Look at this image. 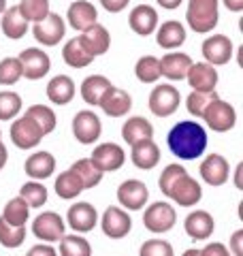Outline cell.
Returning a JSON list of instances; mask_svg holds the SVG:
<instances>
[{
    "instance_id": "1",
    "label": "cell",
    "mask_w": 243,
    "mask_h": 256,
    "mask_svg": "<svg viewBox=\"0 0 243 256\" xmlns=\"http://www.w3.org/2000/svg\"><path fill=\"white\" fill-rule=\"evenodd\" d=\"M166 146L180 160H196L207 150V130L198 122H177L166 134Z\"/></svg>"
},
{
    "instance_id": "2",
    "label": "cell",
    "mask_w": 243,
    "mask_h": 256,
    "mask_svg": "<svg viewBox=\"0 0 243 256\" xmlns=\"http://www.w3.org/2000/svg\"><path fill=\"white\" fill-rule=\"evenodd\" d=\"M160 190L162 194L173 198L177 205L182 207H192L200 201L202 196V190H200V184L196 180H192L186 169L180 162H173L164 166V171L160 173Z\"/></svg>"
},
{
    "instance_id": "3",
    "label": "cell",
    "mask_w": 243,
    "mask_h": 256,
    "mask_svg": "<svg viewBox=\"0 0 243 256\" xmlns=\"http://www.w3.org/2000/svg\"><path fill=\"white\" fill-rule=\"evenodd\" d=\"M218 6H220V0H188V9H186L188 26L198 34L212 32L220 22Z\"/></svg>"
},
{
    "instance_id": "4",
    "label": "cell",
    "mask_w": 243,
    "mask_h": 256,
    "mask_svg": "<svg viewBox=\"0 0 243 256\" xmlns=\"http://www.w3.org/2000/svg\"><path fill=\"white\" fill-rule=\"evenodd\" d=\"M180 102H182L180 90H177L175 86H168V84L156 86L150 94V111L158 118L173 116L175 111L180 109Z\"/></svg>"
},
{
    "instance_id": "5",
    "label": "cell",
    "mask_w": 243,
    "mask_h": 256,
    "mask_svg": "<svg viewBox=\"0 0 243 256\" xmlns=\"http://www.w3.org/2000/svg\"><path fill=\"white\" fill-rule=\"evenodd\" d=\"M177 222V212L166 201L152 203L143 214V224L152 233H168Z\"/></svg>"
},
{
    "instance_id": "6",
    "label": "cell",
    "mask_w": 243,
    "mask_h": 256,
    "mask_svg": "<svg viewBox=\"0 0 243 256\" xmlns=\"http://www.w3.org/2000/svg\"><path fill=\"white\" fill-rule=\"evenodd\" d=\"M202 120H205V124L212 128V130L228 132L230 128H234V124H237V111H234L230 102L218 98L207 107V111L202 114Z\"/></svg>"
},
{
    "instance_id": "7",
    "label": "cell",
    "mask_w": 243,
    "mask_h": 256,
    "mask_svg": "<svg viewBox=\"0 0 243 256\" xmlns=\"http://www.w3.org/2000/svg\"><path fill=\"white\" fill-rule=\"evenodd\" d=\"M9 134H11V141L20 150H32V148H36L38 143H40V139L45 137L43 130L38 128V124L32 118H28L26 114H24L22 118H18L11 124V132Z\"/></svg>"
},
{
    "instance_id": "8",
    "label": "cell",
    "mask_w": 243,
    "mask_h": 256,
    "mask_svg": "<svg viewBox=\"0 0 243 256\" xmlns=\"http://www.w3.org/2000/svg\"><path fill=\"white\" fill-rule=\"evenodd\" d=\"M100 228L109 239H124L132 228V220L126 210L118 205H109L100 218Z\"/></svg>"
},
{
    "instance_id": "9",
    "label": "cell",
    "mask_w": 243,
    "mask_h": 256,
    "mask_svg": "<svg viewBox=\"0 0 243 256\" xmlns=\"http://www.w3.org/2000/svg\"><path fill=\"white\" fill-rule=\"evenodd\" d=\"M102 132V124L100 118L94 114V111H79V114L72 118V134L81 146H92L100 139Z\"/></svg>"
},
{
    "instance_id": "10",
    "label": "cell",
    "mask_w": 243,
    "mask_h": 256,
    "mask_svg": "<svg viewBox=\"0 0 243 256\" xmlns=\"http://www.w3.org/2000/svg\"><path fill=\"white\" fill-rule=\"evenodd\" d=\"M18 60L22 64V73L24 77H28L30 82H36V79L45 77L50 73L52 68V60L50 56H47L43 50H38V47H28V50H24Z\"/></svg>"
},
{
    "instance_id": "11",
    "label": "cell",
    "mask_w": 243,
    "mask_h": 256,
    "mask_svg": "<svg viewBox=\"0 0 243 256\" xmlns=\"http://www.w3.org/2000/svg\"><path fill=\"white\" fill-rule=\"evenodd\" d=\"M32 233H34V237L52 244V242H60L64 237L66 226H64V220L60 218V214L45 212V214H38L34 222H32Z\"/></svg>"
},
{
    "instance_id": "12",
    "label": "cell",
    "mask_w": 243,
    "mask_h": 256,
    "mask_svg": "<svg viewBox=\"0 0 243 256\" xmlns=\"http://www.w3.org/2000/svg\"><path fill=\"white\" fill-rule=\"evenodd\" d=\"M148 198H150V190L141 180H126L118 188V201L122 203L124 210L139 212L148 205Z\"/></svg>"
},
{
    "instance_id": "13",
    "label": "cell",
    "mask_w": 243,
    "mask_h": 256,
    "mask_svg": "<svg viewBox=\"0 0 243 256\" xmlns=\"http://www.w3.org/2000/svg\"><path fill=\"white\" fill-rule=\"evenodd\" d=\"M32 32H34V38L40 45L54 47V45H58L64 38L66 26H64V20L60 18L58 13H50L45 20H40V22L34 24Z\"/></svg>"
},
{
    "instance_id": "14",
    "label": "cell",
    "mask_w": 243,
    "mask_h": 256,
    "mask_svg": "<svg viewBox=\"0 0 243 256\" xmlns=\"http://www.w3.org/2000/svg\"><path fill=\"white\" fill-rule=\"evenodd\" d=\"M202 58L212 66H224L232 58V41L226 34H214L209 36L200 47Z\"/></svg>"
},
{
    "instance_id": "15",
    "label": "cell",
    "mask_w": 243,
    "mask_h": 256,
    "mask_svg": "<svg viewBox=\"0 0 243 256\" xmlns=\"http://www.w3.org/2000/svg\"><path fill=\"white\" fill-rule=\"evenodd\" d=\"M90 160L94 162V166L102 173L109 171H118L122 169V164L126 162V152L122 150L116 143H102V146H96Z\"/></svg>"
},
{
    "instance_id": "16",
    "label": "cell",
    "mask_w": 243,
    "mask_h": 256,
    "mask_svg": "<svg viewBox=\"0 0 243 256\" xmlns=\"http://www.w3.org/2000/svg\"><path fill=\"white\" fill-rule=\"evenodd\" d=\"M66 220H68V226L72 230H77V235L90 233V230H94L96 224H98V212H96V207L92 203L81 201V203L70 205Z\"/></svg>"
},
{
    "instance_id": "17",
    "label": "cell",
    "mask_w": 243,
    "mask_h": 256,
    "mask_svg": "<svg viewBox=\"0 0 243 256\" xmlns=\"http://www.w3.org/2000/svg\"><path fill=\"white\" fill-rule=\"evenodd\" d=\"M77 41L81 43V47L92 56V58H96V56H102L109 52L111 47V34L109 30L100 26V24H94V26H90L88 30H84L81 34L77 36Z\"/></svg>"
},
{
    "instance_id": "18",
    "label": "cell",
    "mask_w": 243,
    "mask_h": 256,
    "mask_svg": "<svg viewBox=\"0 0 243 256\" xmlns=\"http://www.w3.org/2000/svg\"><path fill=\"white\" fill-rule=\"evenodd\" d=\"M188 84L192 86L194 92H216V86H218V70L216 66L207 62H192V66L188 68Z\"/></svg>"
},
{
    "instance_id": "19",
    "label": "cell",
    "mask_w": 243,
    "mask_h": 256,
    "mask_svg": "<svg viewBox=\"0 0 243 256\" xmlns=\"http://www.w3.org/2000/svg\"><path fill=\"white\" fill-rule=\"evenodd\" d=\"M200 178L209 186H222V184L228 180V173H230V166H228V160L220 154H209L205 160L200 162Z\"/></svg>"
},
{
    "instance_id": "20",
    "label": "cell",
    "mask_w": 243,
    "mask_h": 256,
    "mask_svg": "<svg viewBox=\"0 0 243 256\" xmlns=\"http://www.w3.org/2000/svg\"><path fill=\"white\" fill-rule=\"evenodd\" d=\"M214 228H216L214 216L209 212H205V210H196V212L188 214V218H186V222H184V230L188 233L190 239H194V242L212 237Z\"/></svg>"
},
{
    "instance_id": "21",
    "label": "cell",
    "mask_w": 243,
    "mask_h": 256,
    "mask_svg": "<svg viewBox=\"0 0 243 256\" xmlns=\"http://www.w3.org/2000/svg\"><path fill=\"white\" fill-rule=\"evenodd\" d=\"M128 26L139 36H150L152 32L158 28V11L150 4L134 6L130 15H128Z\"/></svg>"
},
{
    "instance_id": "22",
    "label": "cell",
    "mask_w": 243,
    "mask_h": 256,
    "mask_svg": "<svg viewBox=\"0 0 243 256\" xmlns=\"http://www.w3.org/2000/svg\"><path fill=\"white\" fill-rule=\"evenodd\" d=\"M98 105L109 118H122V116H126L128 111H130L132 98H130V94H128L126 90H120V88L111 86L109 90L104 92V96L100 98Z\"/></svg>"
},
{
    "instance_id": "23",
    "label": "cell",
    "mask_w": 243,
    "mask_h": 256,
    "mask_svg": "<svg viewBox=\"0 0 243 256\" xmlns=\"http://www.w3.org/2000/svg\"><path fill=\"white\" fill-rule=\"evenodd\" d=\"M192 66V58L188 54L171 52L164 58H160V75L171 79V82H182L188 75V68Z\"/></svg>"
},
{
    "instance_id": "24",
    "label": "cell",
    "mask_w": 243,
    "mask_h": 256,
    "mask_svg": "<svg viewBox=\"0 0 243 256\" xmlns=\"http://www.w3.org/2000/svg\"><path fill=\"white\" fill-rule=\"evenodd\" d=\"M66 18H68L70 28L84 32L90 26H94V24H98V11H96V6L92 2H88V0H77V2H72L68 6Z\"/></svg>"
},
{
    "instance_id": "25",
    "label": "cell",
    "mask_w": 243,
    "mask_h": 256,
    "mask_svg": "<svg viewBox=\"0 0 243 256\" xmlns=\"http://www.w3.org/2000/svg\"><path fill=\"white\" fill-rule=\"evenodd\" d=\"M24 171L30 180H47L56 171V158L50 152H34L32 156L26 158L24 162Z\"/></svg>"
},
{
    "instance_id": "26",
    "label": "cell",
    "mask_w": 243,
    "mask_h": 256,
    "mask_svg": "<svg viewBox=\"0 0 243 256\" xmlns=\"http://www.w3.org/2000/svg\"><path fill=\"white\" fill-rule=\"evenodd\" d=\"M156 43L162 47V50H177L180 45L186 43V28L182 22L177 20H168L164 22L156 32Z\"/></svg>"
},
{
    "instance_id": "27",
    "label": "cell",
    "mask_w": 243,
    "mask_h": 256,
    "mask_svg": "<svg viewBox=\"0 0 243 256\" xmlns=\"http://www.w3.org/2000/svg\"><path fill=\"white\" fill-rule=\"evenodd\" d=\"M132 162L136 169L150 171L160 162V148L154 139H145L132 146Z\"/></svg>"
},
{
    "instance_id": "28",
    "label": "cell",
    "mask_w": 243,
    "mask_h": 256,
    "mask_svg": "<svg viewBox=\"0 0 243 256\" xmlns=\"http://www.w3.org/2000/svg\"><path fill=\"white\" fill-rule=\"evenodd\" d=\"M28 20L22 15L20 6H11V9H6L2 13V22H0V26H2V32L6 38H11V41H18V38H24L28 32Z\"/></svg>"
},
{
    "instance_id": "29",
    "label": "cell",
    "mask_w": 243,
    "mask_h": 256,
    "mask_svg": "<svg viewBox=\"0 0 243 256\" xmlns=\"http://www.w3.org/2000/svg\"><path fill=\"white\" fill-rule=\"evenodd\" d=\"M122 139L128 146H134V143L145 141V139H154V126L150 124V120L134 116L122 126Z\"/></svg>"
},
{
    "instance_id": "30",
    "label": "cell",
    "mask_w": 243,
    "mask_h": 256,
    "mask_svg": "<svg viewBox=\"0 0 243 256\" xmlns=\"http://www.w3.org/2000/svg\"><path fill=\"white\" fill-rule=\"evenodd\" d=\"M47 96L54 105H68L75 96V82L68 75H58L47 84Z\"/></svg>"
},
{
    "instance_id": "31",
    "label": "cell",
    "mask_w": 243,
    "mask_h": 256,
    "mask_svg": "<svg viewBox=\"0 0 243 256\" xmlns=\"http://www.w3.org/2000/svg\"><path fill=\"white\" fill-rule=\"evenodd\" d=\"M111 86L113 84L104 75H90V77L84 79V84H81V98H84L88 105L94 107L100 102L104 92H107Z\"/></svg>"
},
{
    "instance_id": "32",
    "label": "cell",
    "mask_w": 243,
    "mask_h": 256,
    "mask_svg": "<svg viewBox=\"0 0 243 256\" xmlns=\"http://www.w3.org/2000/svg\"><path fill=\"white\" fill-rule=\"evenodd\" d=\"M70 171L77 175V180L81 182V186H84V190H90L94 186H98V184L102 182V171H98L94 166V162L90 158H79L72 162L70 166Z\"/></svg>"
},
{
    "instance_id": "33",
    "label": "cell",
    "mask_w": 243,
    "mask_h": 256,
    "mask_svg": "<svg viewBox=\"0 0 243 256\" xmlns=\"http://www.w3.org/2000/svg\"><path fill=\"white\" fill-rule=\"evenodd\" d=\"M0 218L4 222H9L11 226H26V222L30 218V207L26 205V201H24L22 196H15L4 205Z\"/></svg>"
},
{
    "instance_id": "34",
    "label": "cell",
    "mask_w": 243,
    "mask_h": 256,
    "mask_svg": "<svg viewBox=\"0 0 243 256\" xmlns=\"http://www.w3.org/2000/svg\"><path fill=\"white\" fill-rule=\"evenodd\" d=\"M54 190L60 198L68 201V198L79 196L81 192H84V186H81V182L77 180V175L68 169V171H62L58 175V180H56V184H54Z\"/></svg>"
},
{
    "instance_id": "35",
    "label": "cell",
    "mask_w": 243,
    "mask_h": 256,
    "mask_svg": "<svg viewBox=\"0 0 243 256\" xmlns=\"http://www.w3.org/2000/svg\"><path fill=\"white\" fill-rule=\"evenodd\" d=\"M62 58H64V62H66L68 66H72V68H84V66H88V64H92V60H94L92 56L88 54L84 47H81V43L77 41V36L64 43Z\"/></svg>"
},
{
    "instance_id": "36",
    "label": "cell",
    "mask_w": 243,
    "mask_h": 256,
    "mask_svg": "<svg viewBox=\"0 0 243 256\" xmlns=\"http://www.w3.org/2000/svg\"><path fill=\"white\" fill-rule=\"evenodd\" d=\"M134 75L141 84H154L162 77L160 75V58L156 56H143L134 64Z\"/></svg>"
},
{
    "instance_id": "37",
    "label": "cell",
    "mask_w": 243,
    "mask_h": 256,
    "mask_svg": "<svg viewBox=\"0 0 243 256\" xmlns=\"http://www.w3.org/2000/svg\"><path fill=\"white\" fill-rule=\"evenodd\" d=\"M60 256H92V246L81 235H64L60 239Z\"/></svg>"
},
{
    "instance_id": "38",
    "label": "cell",
    "mask_w": 243,
    "mask_h": 256,
    "mask_svg": "<svg viewBox=\"0 0 243 256\" xmlns=\"http://www.w3.org/2000/svg\"><path fill=\"white\" fill-rule=\"evenodd\" d=\"M26 116L32 118L38 124V128L43 130V134H52L56 130V124H58V118H56L54 109H50L47 105H32Z\"/></svg>"
},
{
    "instance_id": "39",
    "label": "cell",
    "mask_w": 243,
    "mask_h": 256,
    "mask_svg": "<svg viewBox=\"0 0 243 256\" xmlns=\"http://www.w3.org/2000/svg\"><path fill=\"white\" fill-rule=\"evenodd\" d=\"M20 196L26 201L30 210H38V207H43L47 203V188L40 182H28L22 186Z\"/></svg>"
},
{
    "instance_id": "40",
    "label": "cell",
    "mask_w": 243,
    "mask_h": 256,
    "mask_svg": "<svg viewBox=\"0 0 243 256\" xmlns=\"http://www.w3.org/2000/svg\"><path fill=\"white\" fill-rule=\"evenodd\" d=\"M26 242V226H11L9 222L0 218V246L2 248H20Z\"/></svg>"
},
{
    "instance_id": "41",
    "label": "cell",
    "mask_w": 243,
    "mask_h": 256,
    "mask_svg": "<svg viewBox=\"0 0 243 256\" xmlns=\"http://www.w3.org/2000/svg\"><path fill=\"white\" fill-rule=\"evenodd\" d=\"M22 15L26 18L28 22H40L45 20L47 15H50V0H22V2L18 4Z\"/></svg>"
},
{
    "instance_id": "42",
    "label": "cell",
    "mask_w": 243,
    "mask_h": 256,
    "mask_svg": "<svg viewBox=\"0 0 243 256\" xmlns=\"http://www.w3.org/2000/svg\"><path fill=\"white\" fill-rule=\"evenodd\" d=\"M22 111V96L15 92H0V120L2 122H9Z\"/></svg>"
},
{
    "instance_id": "43",
    "label": "cell",
    "mask_w": 243,
    "mask_h": 256,
    "mask_svg": "<svg viewBox=\"0 0 243 256\" xmlns=\"http://www.w3.org/2000/svg\"><path fill=\"white\" fill-rule=\"evenodd\" d=\"M214 100H218V94L216 92H192L188 98H186V107L192 116L202 118V114L207 111V107L212 105Z\"/></svg>"
},
{
    "instance_id": "44",
    "label": "cell",
    "mask_w": 243,
    "mask_h": 256,
    "mask_svg": "<svg viewBox=\"0 0 243 256\" xmlns=\"http://www.w3.org/2000/svg\"><path fill=\"white\" fill-rule=\"evenodd\" d=\"M24 77L22 64L18 58H4L0 60V84L2 86H15Z\"/></svg>"
},
{
    "instance_id": "45",
    "label": "cell",
    "mask_w": 243,
    "mask_h": 256,
    "mask_svg": "<svg viewBox=\"0 0 243 256\" xmlns=\"http://www.w3.org/2000/svg\"><path fill=\"white\" fill-rule=\"evenodd\" d=\"M173 246L164 242V239H148L141 250H139V256H173Z\"/></svg>"
},
{
    "instance_id": "46",
    "label": "cell",
    "mask_w": 243,
    "mask_h": 256,
    "mask_svg": "<svg viewBox=\"0 0 243 256\" xmlns=\"http://www.w3.org/2000/svg\"><path fill=\"white\" fill-rule=\"evenodd\" d=\"M200 256H230V252H228V248H226L224 244L214 242V244H209L207 248H202Z\"/></svg>"
},
{
    "instance_id": "47",
    "label": "cell",
    "mask_w": 243,
    "mask_h": 256,
    "mask_svg": "<svg viewBox=\"0 0 243 256\" xmlns=\"http://www.w3.org/2000/svg\"><path fill=\"white\" fill-rule=\"evenodd\" d=\"M26 256H58V252L50 244H38V246H32Z\"/></svg>"
},
{
    "instance_id": "48",
    "label": "cell",
    "mask_w": 243,
    "mask_h": 256,
    "mask_svg": "<svg viewBox=\"0 0 243 256\" xmlns=\"http://www.w3.org/2000/svg\"><path fill=\"white\" fill-rule=\"evenodd\" d=\"M128 2H130V0H100V6L107 9L109 13H120L126 9Z\"/></svg>"
},
{
    "instance_id": "49",
    "label": "cell",
    "mask_w": 243,
    "mask_h": 256,
    "mask_svg": "<svg viewBox=\"0 0 243 256\" xmlns=\"http://www.w3.org/2000/svg\"><path fill=\"white\" fill-rule=\"evenodd\" d=\"M241 246H243V230L239 228L237 233H232V237H230V250L234 256H243Z\"/></svg>"
},
{
    "instance_id": "50",
    "label": "cell",
    "mask_w": 243,
    "mask_h": 256,
    "mask_svg": "<svg viewBox=\"0 0 243 256\" xmlns=\"http://www.w3.org/2000/svg\"><path fill=\"white\" fill-rule=\"evenodd\" d=\"M156 2L162 6V9H166V11H175V9H180V4L184 2V0H156Z\"/></svg>"
},
{
    "instance_id": "51",
    "label": "cell",
    "mask_w": 243,
    "mask_h": 256,
    "mask_svg": "<svg viewBox=\"0 0 243 256\" xmlns=\"http://www.w3.org/2000/svg\"><path fill=\"white\" fill-rule=\"evenodd\" d=\"M226 9H230L234 13H241L243 11V0H224Z\"/></svg>"
},
{
    "instance_id": "52",
    "label": "cell",
    "mask_w": 243,
    "mask_h": 256,
    "mask_svg": "<svg viewBox=\"0 0 243 256\" xmlns=\"http://www.w3.org/2000/svg\"><path fill=\"white\" fill-rule=\"evenodd\" d=\"M6 158H9V152H6V148H4V143L0 141V171L4 169V164H6Z\"/></svg>"
},
{
    "instance_id": "53",
    "label": "cell",
    "mask_w": 243,
    "mask_h": 256,
    "mask_svg": "<svg viewBox=\"0 0 243 256\" xmlns=\"http://www.w3.org/2000/svg\"><path fill=\"white\" fill-rule=\"evenodd\" d=\"M182 256H200V250H186Z\"/></svg>"
},
{
    "instance_id": "54",
    "label": "cell",
    "mask_w": 243,
    "mask_h": 256,
    "mask_svg": "<svg viewBox=\"0 0 243 256\" xmlns=\"http://www.w3.org/2000/svg\"><path fill=\"white\" fill-rule=\"evenodd\" d=\"M6 11V0H0V15Z\"/></svg>"
},
{
    "instance_id": "55",
    "label": "cell",
    "mask_w": 243,
    "mask_h": 256,
    "mask_svg": "<svg viewBox=\"0 0 243 256\" xmlns=\"http://www.w3.org/2000/svg\"><path fill=\"white\" fill-rule=\"evenodd\" d=\"M0 137H2V130H0Z\"/></svg>"
}]
</instances>
